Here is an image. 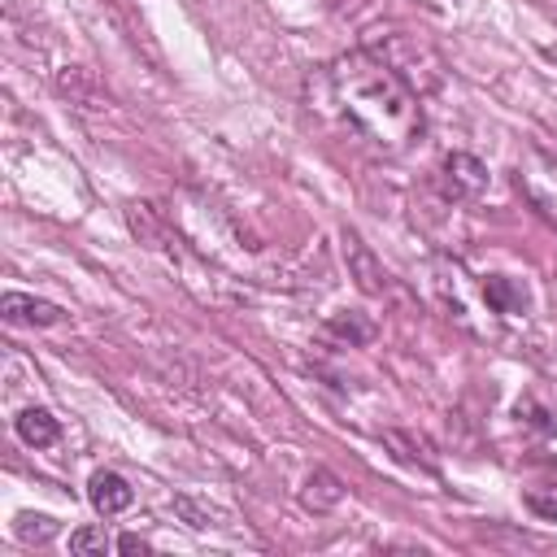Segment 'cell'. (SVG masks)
<instances>
[{
    "label": "cell",
    "mask_w": 557,
    "mask_h": 557,
    "mask_svg": "<svg viewBox=\"0 0 557 557\" xmlns=\"http://www.w3.org/2000/svg\"><path fill=\"white\" fill-rule=\"evenodd\" d=\"M339 500H344V483H339L331 470H313V474L300 483V505H305L309 513H331Z\"/></svg>",
    "instance_id": "obj_7"
},
{
    "label": "cell",
    "mask_w": 557,
    "mask_h": 557,
    "mask_svg": "<svg viewBox=\"0 0 557 557\" xmlns=\"http://www.w3.org/2000/svg\"><path fill=\"white\" fill-rule=\"evenodd\" d=\"M174 509H178V513H187V518H191V527H209V513H205V509H196L187 496H178V500H174Z\"/></svg>",
    "instance_id": "obj_18"
},
{
    "label": "cell",
    "mask_w": 557,
    "mask_h": 557,
    "mask_svg": "<svg viewBox=\"0 0 557 557\" xmlns=\"http://www.w3.org/2000/svg\"><path fill=\"white\" fill-rule=\"evenodd\" d=\"M117 553H148V540L144 535H122L117 540Z\"/></svg>",
    "instance_id": "obj_19"
},
{
    "label": "cell",
    "mask_w": 557,
    "mask_h": 557,
    "mask_svg": "<svg viewBox=\"0 0 557 557\" xmlns=\"http://www.w3.org/2000/svg\"><path fill=\"white\" fill-rule=\"evenodd\" d=\"M326 335H335V339H344V344H366V339L374 335V326H370L361 313H335V318L326 322Z\"/></svg>",
    "instance_id": "obj_12"
},
{
    "label": "cell",
    "mask_w": 557,
    "mask_h": 557,
    "mask_svg": "<svg viewBox=\"0 0 557 557\" xmlns=\"http://www.w3.org/2000/svg\"><path fill=\"white\" fill-rule=\"evenodd\" d=\"M13 431H17V440L26 448H52L61 440V426H57V418L48 409H22L17 422H13Z\"/></svg>",
    "instance_id": "obj_8"
},
{
    "label": "cell",
    "mask_w": 557,
    "mask_h": 557,
    "mask_svg": "<svg viewBox=\"0 0 557 557\" xmlns=\"http://www.w3.org/2000/svg\"><path fill=\"white\" fill-rule=\"evenodd\" d=\"M383 440H387V448L405 461V466H418V470H426V474H435V457H431V448H426V440H418V435H409V431H383Z\"/></svg>",
    "instance_id": "obj_10"
},
{
    "label": "cell",
    "mask_w": 557,
    "mask_h": 557,
    "mask_svg": "<svg viewBox=\"0 0 557 557\" xmlns=\"http://www.w3.org/2000/svg\"><path fill=\"white\" fill-rule=\"evenodd\" d=\"M313 104H322L352 135H361L387 152H400L422 135L418 91L383 57H374L366 48L331 61L318 74Z\"/></svg>",
    "instance_id": "obj_1"
},
{
    "label": "cell",
    "mask_w": 557,
    "mask_h": 557,
    "mask_svg": "<svg viewBox=\"0 0 557 557\" xmlns=\"http://www.w3.org/2000/svg\"><path fill=\"white\" fill-rule=\"evenodd\" d=\"M0 313H4V322H13V326H57V322L65 318L52 300L22 296V292H4V296H0Z\"/></svg>",
    "instance_id": "obj_3"
},
{
    "label": "cell",
    "mask_w": 557,
    "mask_h": 557,
    "mask_svg": "<svg viewBox=\"0 0 557 557\" xmlns=\"http://www.w3.org/2000/svg\"><path fill=\"white\" fill-rule=\"evenodd\" d=\"M13 535H17L22 544H48V540L57 535V522H52L48 513H17Z\"/></svg>",
    "instance_id": "obj_13"
},
{
    "label": "cell",
    "mask_w": 557,
    "mask_h": 557,
    "mask_svg": "<svg viewBox=\"0 0 557 557\" xmlns=\"http://www.w3.org/2000/svg\"><path fill=\"white\" fill-rule=\"evenodd\" d=\"M57 87H61V96H70L74 104H104V91L96 87V78H91L83 65H70V70H61Z\"/></svg>",
    "instance_id": "obj_11"
},
{
    "label": "cell",
    "mask_w": 557,
    "mask_h": 557,
    "mask_svg": "<svg viewBox=\"0 0 557 557\" xmlns=\"http://www.w3.org/2000/svg\"><path fill=\"white\" fill-rule=\"evenodd\" d=\"M483 300H487L496 313H522V309H527V287H522L518 278L487 274V278H483Z\"/></svg>",
    "instance_id": "obj_9"
},
{
    "label": "cell",
    "mask_w": 557,
    "mask_h": 557,
    "mask_svg": "<svg viewBox=\"0 0 557 557\" xmlns=\"http://www.w3.org/2000/svg\"><path fill=\"white\" fill-rule=\"evenodd\" d=\"M344 252H348V265H352L357 287H361L366 296H379V292L387 287V274H383V265L374 261V252L361 244V235H357V231H344Z\"/></svg>",
    "instance_id": "obj_5"
},
{
    "label": "cell",
    "mask_w": 557,
    "mask_h": 557,
    "mask_svg": "<svg viewBox=\"0 0 557 557\" xmlns=\"http://www.w3.org/2000/svg\"><path fill=\"white\" fill-rule=\"evenodd\" d=\"M126 222H131V231L139 235V244H148V248H165V213H161V205H152V200H131L126 205Z\"/></svg>",
    "instance_id": "obj_6"
},
{
    "label": "cell",
    "mask_w": 557,
    "mask_h": 557,
    "mask_svg": "<svg viewBox=\"0 0 557 557\" xmlns=\"http://www.w3.org/2000/svg\"><path fill=\"white\" fill-rule=\"evenodd\" d=\"M87 500L96 505V513H122V509H131V500H135V492H131V483L117 474V470H96L91 474V483H87Z\"/></svg>",
    "instance_id": "obj_4"
},
{
    "label": "cell",
    "mask_w": 557,
    "mask_h": 557,
    "mask_svg": "<svg viewBox=\"0 0 557 557\" xmlns=\"http://www.w3.org/2000/svg\"><path fill=\"white\" fill-rule=\"evenodd\" d=\"M322 4H326L335 17H357V13H366L374 0H322Z\"/></svg>",
    "instance_id": "obj_17"
},
{
    "label": "cell",
    "mask_w": 557,
    "mask_h": 557,
    "mask_svg": "<svg viewBox=\"0 0 557 557\" xmlns=\"http://www.w3.org/2000/svg\"><path fill=\"white\" fill-rule=\"evenodd\" d=\"M522 500H527V509H531V513H540V518L557 522V487H531Z\"/></svg>",
    "instance_id": "obj_15"
},
{
    "label": "cell",
    "mask_w": 557,
    "mask_h": 557,
    "mask_svg": "<svg viewBox=\"0 0 557 557\" xmlns=\"http://www.w3.org/2000/svg\"><path fill=\"white\" fill-rule=\"evenodd\" d=\"M440 183L453 200H474L487 191V165L470 152H448L444 165H440Z\"/></svg>",
    "instance_id": "obj_2"
},
{
    "label": "cell",
    "mask_w": 557,
    "mask_h": 557,
    "mask_svg": "<svg viewBox=\"0 0 557 557\" xmlns=\"http://www.w3.org/2000/svg\"><path fill=\"white\" fill-rule=\"evenodd\" d=\"M518 413H531L527 422H531V426H540L544 435H553V431H557V418H553L548 409H540V405H531V400H518Z\"/></svg>",
    "instance_id": "obj_16"
},
{
    "label": "cell",
    "mask_w": 557,
    "mask_h": 557,
    "mask_svg": "<svg viewBox=\"0 0 557 557\" xmlns=\"http://www.w3.org/2000/svg\"><path fill=\"white\" fill-rule=\"evenodd\" d=\"M70 553H78V557H87V553H109V535H104L100 527H78V531H70Z\"/></svg>",
    "instance_id": "obj_14"
}]
</instances>
